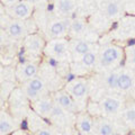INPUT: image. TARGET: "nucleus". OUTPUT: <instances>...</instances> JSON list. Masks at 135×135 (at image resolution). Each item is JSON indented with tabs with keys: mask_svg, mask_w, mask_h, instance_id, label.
<instances>
[{
	"mask_svg": "<svg viewBox=\"0 0 135 135\" xmlns=\"http://www.w3.org/2000/svg\"><path fill=\"white\" fill-rule=\"evenodd\" d=\"M122 63H124V49L109 43L99 47L98 61L95 70L99 73H104L120 68Z\"/></svg>",
	"mask_w": 135,
	"mask_h": 135,
	"instance_id": "nucleus-1",
	"label": "nucleus"
},
{
	"mask_svg": "<svg viewBox=\"0 0 135 135\" xmlns=\"http://www.w3.org/2000/svg\"><path fill=\"white\" fill-rule=\"evenodd\" d=\"M64 89L72 97L75 105L80 112H87L88 107V97L90 92L89 80L84 77H75L64 86Z\"/></svg>",
	"mask_w": 135,
	"mask_h": 135,
	"instance_id": "nucleus-2",
	"label": "nucleus"
},
{
	"mask_svg": "<svg viewBox=\"0 0 135 135\" xmlns=\"http://www.w3.org/2000/svg\"><path fill=\"white\" fill-rule=\"evenodd\" d=\"M126 101L122 96L116 92H110L103 96L98 103L101 115L106 118H115L119 116V114L123 110Z\"/></svg>",
	"mask_w": 135,
	"mask_h": 135,
	"instance_id": "nucleus-3",
	"label": "nucleus"
},
{
	"mask_svg": "<svg viewBox=\"0 0 135 135\" xmlns=\"http://www.w3.org/2000/svg\"><path fill=\"white\" fill-rule=\"evenodd\" d=\"M44 55L51 60L57 62H66L71 60L68 38H53L49 40L44 47ZM72 61V60H71Z\"/></svg>",
	"mask_w": 135,
	"mask_h": 135,
	"instance_id": "nucleus-4",
	"label": "nucleus"
},
{
	"mask_svg": "<svg viewBox=\"0 0 135 135\" xmlns=\"http://www.w3.org/2000/svg\"><path fill=\"white\" fill-rule=\"evenodd\" d=\"M20 88H22L25 96L27 97V99L29 100V103L36 101L42 97L50 95L47 81L40 74L26 82H23Z\"/></svg>",
	"mask_w": 135,
	"mask_h": 135,
	"instance_id": "nucleus-5",
	"label": "nucleus"
},
{
	"mask_svg": "<svg viewBox=\"0 0 135 135\" xmlns=\"http://www.w3.org/2000/svg\"><path fill=\"white\" fill-rule=\"evenodd\" d=\"M0 22H5L1 27L5 28L11 41H23L27 35L32 34L28 27L27 20L14 19L5 14L0 18Z\"/></svg>",
	"mask_w": 135,
	"mask_h": 135,
	"instance_id": "nucleus-6",
	"label": "nucleus"
},
{
	"mask_svg": "<svg viewBox=\"0 0 135 135\" xmlns=\"http://www.w3.org/2000/svg\"><path fill=\"white\" fill-rule=\"evenodd\" d=\"M72 17H54L50 19L46 26V35L49 40L53 38H66Z\"/></svg>",
	"mask_w": 135,
	"mask_h": 135,
	"instance_id": "nucleus-7",
	"label": "nucleus"
},
{
	"mask_svg": "<svg viewBox=\"0 0 135 135\" xmlns=\"http://www.w3.org/2000/svg\"><path fill=\"white\" fill-rule=\"evenodd\" d=\"M99 47L100 46L97 45L94 50H91L90 52L80 59L79 61L72 62L71 68H72L73 73L77 77H82L84 73H87L88 71L95 70L97 65V61H98V53H99Z\"/></svg>",
	"mask_w": 135,
	"mask_h": 135,
	"instance_id": "nucleus-8",
	"label": "nucleus"
},
{
	"mask_svg": "<svg viewBox=\"0 0 135 135\" xmlns=\"http://www.w3.org/2000/svg\"><path fill=\"white\" fill-rule=\"evenodd\" d=\"M8 101H9L10 113L14 115L17 120H18V117L26 114L28 106H31V103L23 92L22 88H16L12 90L9 95Z\"/></svg>",
	"mask_w": 135,
	"mask_h": 135,
	"instance_id": "nucleus-9",
	"label": "nucleus"
},
{
	"mask_svg": "<svg viewBox=\"0 0 135 135\" xmlns=\"http://www.w3.org/2000/svg\"><path fill=\"white\" fill-rule=\"evenodd\" d=\"M6 15L18 20H28L33 16L34 2L31 0H19L17 3L5 8Z\"/></svg>",
	"mask_w": 135,
	"mask_h": 135,
	"instance_id": "nucleus-10",
	"label": "nucleus"
},
{
	"mask_svg": "<svg viewBox=\"0 0 135 135\" xmlns=\"http://www.w3.org/2000/svg\"><path fill=\"white\" fill-rule=\"evenodd\" d=\"M46 42L43 36L37 33H32L23 40V49L29 56L38 57L44 54Z\"/></svg>",
	"mask_w": 135,
	"mask_h": 135,
	"instance_id": "nucleus-11",
	"label": "nucleus"
},
{
	"mask_svg": "<svg viewBox=\"0 0 135 135\" xmlns=\"http://www.w3.org/2000/svg\"><path fill=\"white\" fill-rule=\"evenodd\" d=\"M97 46L94 42L86 38H69V49L72 62L79 61L84 54L90 52Z\"/></svg>",
	"mask_w": 135,
	"mask_h": 135,
	"instance_id": "nucleus-12",
	"label": "nucleus"
},
{
	"mask_svg": "<svg viewBox=\"0 0 135 135\" xmlns=\"http://www.w3.org/2000/svg\"><path fill=\"white\" fill-rule=\"evenodd\" d=\"M38 72H40L38 63L34 61H24V62H20L16 66L15 77L20 83H23L35 78L36 75H38Z\"/></svg>",
	"mask_w": 135,
	"mask_h": 135,
	"instance_id": "nucleus-13",
	"label": "nucleus"
},
{
	"mask_svg": "<svg viewBox=\"0 0 135 135\" xmlns=\"http://www.w3.org/2000/svg\"><path fill=\"white\" fill-rule=\"evenodd\" d=\"M55 104H54L53 97L52 95H46L44 97H42L38 100L33 101L31 103V110L37 115L40 118H45V119H49L52 110Z\"/></svg>",
	"mask_w": 135,
	"mask_h": 135,
	"instance_id": "nucleus-14",
	"label": "nucleus"
},
{
	"mask_svg": "<svg viewBox=\"0 0 135 135\" xmlns=\"http://www.w3.org/2000/svg\"><path fill=\"white\" fill-rule=\"evenodd\" d=\"M135 84V70L120 66L117 79V94H129Z\"/></svg>",
	"mask_w": 135,
	"mask_h": 135,
	"instance_id": "nucleus-15",
	"label": "nucleus"
},
{
	"mask_svg": "<svg viewBox=\"0 0 135 135\" xmlns=\"http://www.w3.org/2000/svg\"><path fill=\"white\" fill-rule=\"evenodd\" d=\"M52 97H53L54 104L60 108L64 109L65 112L72 114V115H77L79 113V109L77 107V105H75L74 100L72 99V97L69 95V92H68L64 88L54 91L52 94Z\"/></svg>",
	"mask_w": 135,
	"mask_h": 135,
	"instance_id": "nucleus-16",
	"label": "nucleus"
},
{
	"mask_svg": "<svg viewBox=\"0 0 135 135\" xmlns=\"http://www.w3.org/2000/svg\"><path fill=\"white\" fill-rule=\"evenodd\" d=\"M19 128V122L5 109H0V135H10Z\"/></svg>",
	"mask_w": 135,
	"mask_h": 135,
	"instance_id": "nucleus-17",
	"label": "nucleus"
},
{
	"mask_svg": "<svg viewBox=\"0 0 135 135\" xmlns=\"http://www.w3.org/2000/svg\"><path fill=\"white\" fill-rule=\"evenodd\" d=\"M95 118L88 112H80L75 115L74 123L78 132L81 135H92Z\"/></svg>",
	"mask_w": 135,
	"mask_h": 135,
	"instance_id": "nucleus-18",
	"label": "nucleus"
},
{
	"mask_svg": "<svg viewBox=\"0 0 135 135\" xmlns=\"http://www.w3.org/2000/svg\"><path fill=\"white\" fill-rule=\"evenodd\" d=\"M78 6L79 0H53V10L56 17H71Z\"/></svg>",
	"mask_w": 135,
	"mask_h": 135,
	"instance_id": "nucleus-19",
	"label": "nucleus"
},
{
	"mask_svg": "<svg viewBox=\"0 0 135 135\" xmlns=\"http://www.w3.org/2000/svg\"><path fill=\"white\" fill-rule=\"evenodd\" d=\"M115 126L113 122L104 116L95 117L94 122V133L92 135H114Z\"/></svg>",
	"mask_w": 135,
	"mask_h": 135,
	"instance_id": "nucleus-20",
	"label": "nucleus"
},
{
	"mask_svg": "<svg viewBox=\"0 0 135 135\" xmlns=\"http://www.w3.org/2000/svg\"><path fill=\"white\" fill-rule=\"evenodd\" d=\"M88 31V23L82 17L72 18L70 28H69V38H84V35Z\"/></svg>",
	"mask_w": 135,
	"mask_h": 135,
	"instance_id": "nucleus-21",
	"label": "nucleus"
},
{
	"mask_svg": "<svg viewBox=\"0 0 135 135\" xmlns=\"http://www.w3.org/2000/svg\"><path fill=\"white\" fill-rule=\"evenodd\" d=\"M99 6L104 15L109 19H115L120 15L122 6L117 0H103Z\"/></svg>",
	"mask_w": 135,
	"mask_h": 135,
	"instance_id": "nucleus-22",
	"label": "nucleus"
},
{
	"mask_svg": "<svg viewBox=\"0 0 135 135\" xmlns=\"http://www.w3.org/2000/svg\"><path fill=\"white\" fill-rule=\"evenodd\" d=\"M119 69L120 68H117V69H114L110 71H107V72L101 73V77H103V86L105 87V89H107L110 92H116L117 94V79H118V73H119Z\"/></svg>",
	"mask_w": 135,
	"mask_h": 135,
	"instance_id": "nucleus-23",
	"label": "nucleus"
},
{
	"mask_svg": "<svg viewBox=\"0 0 135 135\" xmlns=\"http://www.w3.org/2000/svg\"><path fill=\"white\" fill-rule=\"evenodd\" d=\"M122 122L127 127L135 129V100L133 103H126L123 110L119 114Z\"/></svg>",
	"mask_w": 135,
	"mask_h": 135,
	"instance_id": "nucleus-24",
	"label": "nucleus"
},
{
	"mask_svg": "<svg viewBox=\"0 0 135 135\" xmlns=\"http://www.w3.org/2000/svg\"><path fill=\"white\" fill-rule=\"evenodd\" d=\"M71 116H74V115L65 112L64 109H62L55 105L52 110V114H51V116L49 118V120L59 125V126H63L68 123V119H69V117H71Z\"/></svg>",
	"mask_w": 135,
	"mask_h": 135,
	"instance_id": "nucleus-25",
	"label": "nucleus"
},
{
	"mask_svg": "<svg viewBox=\"0 0 135 135\" xmlns=\"http://www.w3.org/2000/svg\"><path fill=\"white\" fill-rule=\"evenodd\" d=\"M125 68L135 70V42L124 49V64Z\"/></svg>",
	"mask_w": 135,
	"mask_h": 135,
	"instance_id": "nucleus-26",
	"label": "nucleus"
},
{
	"mask_svg": "<svg viewBox=\"0 0 135 135\" xmlns=\"http://www.w3.org/2000/svg\"><path fill=\"white\" fill-rule=\"evenodd\" d=\"M10 41H11L10 37L8 36V34H7V32L5 31V28H2L1 26H0V47L8 45Z\"/></svg>",
	"mask_w": 135,
	"mask_h": 135,
	"instance_id": "nucleus-27",
	"label": "nucleus"
},
{
	"mask_svg": "<svg viewBox=\"0 0 135 135\" xmlns=\"http://www.w3.org/2000/svg\"><path fill=\"white\" fill-rule=\"evenodd\" d=\"M33 135H55L54 132L50 127H40L34 132Z\"/></svg>",
	"mask_w": 135,
	"mask_h": 135,
	"instance_id": "nucleus-28",
	"label": "nucleus"
},
{
	"mask_svg": "<svg viewBox=\"0 0 135 135\" xmlns=\"http://www.w3.org/2000/svg\"><path fill=\"white\" fill-rule=\"evenodd\" d=\"M18 1H19V0H0V2H1L3 6H5V8L15 5V3H17Z\"/></svg>",
	"mask_w": 135,
	"mask_h": 135,
	"instance_id": "nucleus-29",
	"label": "nucleus"
},
{
	"mask_svg": "<svg viewBox=\"0 0 135 135\" xmlns=\"http://www.w3.org/2000/svg\"><path fill=\"white\" fill-rule=\"evenodd\" d=\"M10 135H29L26 131H23V129H20V128H18V129H16L14 133L12 134H10Z\"/></svg>",
	"mask_w": 135,
	"mask_h": 135,
	"instance_id": "nucleus-30",
	"label": "nucleus"
},
{
	"mask_svg": "<svg viewBox=\"0 0 135 135\" xmlns=\"http://www.w3.org/2000/svg\"><path fill=\"white\" fill-rule=\"evenodd\" d=\"M3 81H5V71L0 66V84H2Z\"/></svg>",
	"mask_w": 135,
	"mask_h": 135,
	"instance_id": "nucleus-31",
	"label": "nucleus"
},
{
	"mask_svg": "<svg viewBox=\"0 0 135 135\" xmlns=\"http://www.w3.org/2000/svg\"><path fill=\"white\" fill-rule=\"evenodd\" d=\"M6 14V9H5V6L2 5L1 2H0V18H1V17L3 16Z\"/></svg>",
	"mask_w": 135,
	"mask_h": 135,
	"instance_id": "nucleus-32",
	"label": "nucleus"
},
{
	"mask_svg": "<svg viewBox=\"0 0 135 135\" xmlns=\"http://www.w3.org/2000/svg\"><path fill=\"white\" fill-rule=\"evenodd\" d=\"M129 96H131V98H132L133 100H135V84H134L133 89L129 91Z\"/></svg>",
	"mask_w": 135,
	"mask_h": 135,
	"instance_id": "nucleus-33",
	"label": "nucleus"
},
{
	"mask_svg": "<svg viewBox=\"0 0 135 135\" xmlns=\"http://www.w3.org/2000/svg\"><path fill=\"white\" fill-rule=\"evenodd\" d=\"M31 1H34V0H31Z\"/></svg>",
	"mask_w": 135,
	"mask_h": 135,
	"instance_id": "nucleus-34",
	"label": "nucleus"
}]
</instances>
